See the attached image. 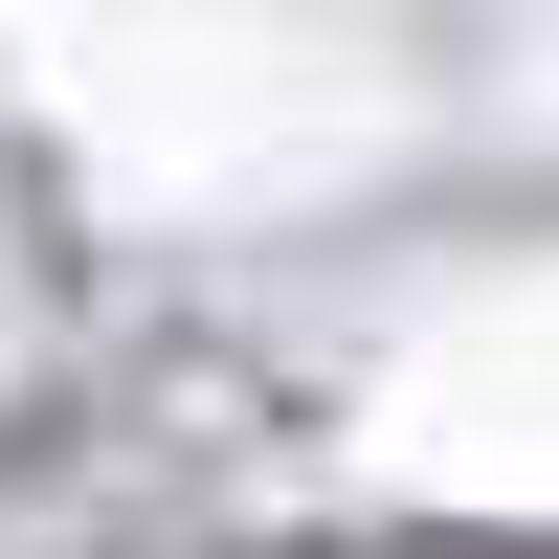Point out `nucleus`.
I'll list each match as a JSON object with an SVG mask.
<instances>
[]
</instances>
